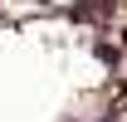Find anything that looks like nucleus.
Instances as JSON below:
<instances>
[{"mask_svg": "<svg viewBox=\"0 0 127 122\" xmlns=\"http://www.w3.org/2000/svg\"><path fill=\"white\" fill-rule=\"evenodd\" d=\"M98 122H117V117H98Z\"/></svg>", "mask_w": 127, "mask_h": 122, "instance_id": "f257e3e1", "label": "nucleus"}]
</instances>
